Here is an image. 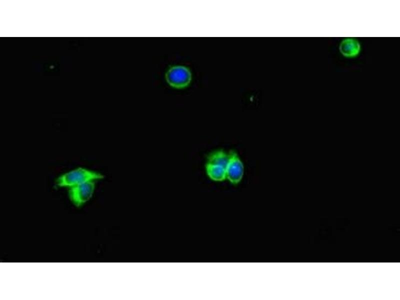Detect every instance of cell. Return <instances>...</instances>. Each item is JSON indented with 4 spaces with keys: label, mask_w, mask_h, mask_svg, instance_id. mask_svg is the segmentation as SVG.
<instances>
[{
    "label": "cell",
    "mask_w": 400,
    "mask_h": 300,
    "mask_svg": "<svg viewBox=\"0 0 400 300\" xmlns=\"http://www.w3.org/2000/svg\"><path fill=\"white\" fill-rule=\"evenodd\" d=\"M104 176L99 172L79 168L59 176L56 184L60 187H72L87 182L100 180Z\"/></svg>",
    "instance_id": "1"
},
{
    "label": "cell",
    "mask_w": 400,
    "mask_h": 300,
    "mask_svg": "<svg viewBox=\"0 0 400 300\" xmlns=\"http://www.w3.org/2000/svg\"><path fill=\"white\" fill-rule=\"evenodd\" d=\"M165 77L168 84L176 88L187 87L192 79L190 68L182 66H171L166 72Z\"/></svg>",
    "instance_id": "2"
},
{
    "label": "cell",
    "mask_w": 400,
    "mask_h": 300,
    "mask_svg": "<svg viewBox=\"0 0 400 300\" xmlns=\"http://www.w3.org/2000/svg\"><path fill=\"white\" fill-rule=\"evenodd\" d=\"M95 188L94 181L87 182L70 188L69 196L72 202L80 206L92 197Z\"/></svg>",
    "instance_id": "3"
},
{
    "label": "cell",
    "mask_w": 400,
    "mask_h": 300,
    "mask_svg": "<svg viewBox=\"0 0 400 300\" xmlns=\"http://www.w3.org/2000/svg\"><path fill=\"white\" fill-rule=\"evenodd\" d=\"M244 172L242 162L237 154L231 152L226 168V178L232 184H238L242 180Z\"/></svg>",
    "instance_id": "4"
},
{
    "label": "cell",
    "mask_w": 400,
    "mask_h": 300,
    "mask_svg": "<svg viewBox=\"0 0 400 300\" xmlns=\"http://www.w3.org/2000/svg\"><path fill=\"white\" fill-rule=\"evenodd\" d=\"M339 49L340 52L344 56L352 58L358 54L360 50V46L356 40L348 38L344 40L341 42Z\"/></svg>",
    "instance_id": "5"
},
{
    "label": "cell",
    "mask_w": 400,
    "mask_h": 300,
    "mask_svg": "<svg viewBox=\"0 0 400 300\" xmlns=\"http://www.w3.org/2000/svg\"><path fill=\"white\" fill-rule=\"evenodd\" d=\"M206 170L208 176L213 180L221 182L226 178V169L222 166L206 162Z\"/></svg>",
    "instance_id": "6"
},
{
    "label": "cell",
    "mask_w": 400,
    "mask_h": 300,
    "mask_svg": "<svg viewBox=\"0 0 400 300\" xmlns=\"http://www.w3.org/2000/svg\"><path fill=\"white\" fill-rule=\"evenodd\" d=\"M229 160V154H228L222 150H216L210 154L207 158L208 163L226 168Z\"/></svg>",
    "instance_id": "7"
}]
</instances>
